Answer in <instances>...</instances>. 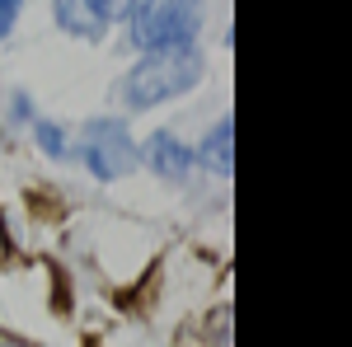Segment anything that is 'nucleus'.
I'll return each instance as SVG.
<instances>
[{"mask_svg":"<svg viewBox=\"0 0 352 347\" xmlns=\"http://www.w3.org/2000/svg\"><path fill=\"white\" fill-rule=\"evenodd\" d=\"M202 76V56L197 52H160V56H146L141 66L127 71V80H122V104L127 108H151L160 104V99H174V94H184L192 89Z\"/></svg>","mask_w":352,"mask_h":347,"instance_id":"f257e3e1","label":"nucleus"},{"mask_svg":"<svg viewBox=\"0 0 352 347\" xmlns=\"http://www.w3.org/2000/svg\"><path fill=\"white\" fill-rule=\"evenodd\" d=\"M197 38V14L188 5H136L132 10V43L146 52H184Z\"/></svg>","mask_w":352,"mask_h":347,"instance_id":"f03ea898","label":"nucleus"},{"mask_svg":"<svg viewBox=\"0 0 352 347\" xmlns=\"http://www.w3.org/2000/svg\"><path fill=\"white\" fill-rule=\"evenodd\" d=\"M80 150H85V164H89L99 179H122V174L141 160L122 122H89L85 136H80Z\"/></svg>","mask_w":352,"mask_h":347,"instance_id":"7ed1b4c3","label":"nucleus"},{"mask_svg":"<svg viewBox=\"0 0 352 347\" xmlns=\"http://www.w3.org/2000/svg\"><path fill=\"white\" fill-rule=\"evenodd\" d=\"M56 24L66 28V33H76V38H99L104 28L113 24V5L104 0H89V5H56Z\"/></svg>","mask_w":352,"mask_h":347,"instance_id":"20e7f679","label":"nucleus"},{"mask_svg":"<svg viewBox=\"0 0 352 347\" xmlns=\"http://www.w3.org/2000/svg\"><path fill=\"white\" fill-rule=\"evenodd\" d=\"M146 160H151V169L164 174V179H184V174H188V164H192V150H188V146H179L169 132H160V136H151Z\"/></svg>","mask_w":352,"mask_h":347,"instance_id":"39448f33","label":"nucleus"},{"mask_svg":"<svg viewBox=\"0 0 352 347\" xmlns=\"http://www.w3.org/2000/svg\"><path fill=\"white\" fill-rule=\"evenodd\" d=\"M192 160H202L207 169H217V174H230L235 169V122H221L217 132L202 141V150Z\"/></svg>","mask_w":352,"mask_h":347,"instance_id":"423d86ee","label":"nucleus"},{"mask_svg":"<svg viewBox=\"0 0 352 347\" xmlns=\"http://www.w3.org/2000/svg\"><path fill=\"white\" fill-rule=\"evenodd\" d=\"M38 146L52 155H66V136L56 132V122H38Z\"/></svg>","mask_w":352,"mask_h":347,"instance_id":"0eeeda50","label":"nucleus"},{"mask_svg":"<svg viewBox=\"0 0 352 347\" xmlns=\"http://www.w3.org/2000/svg\"><path fill=\"white\" fill-rule=\"evenodd\" d=\"M14 14H19V5H10V0H0V38L14 28Z\"/></svg>","mask_w":352,"mask_h":347,"instance_id":"6e6552de","label":"nucleus"}]
</instances>
